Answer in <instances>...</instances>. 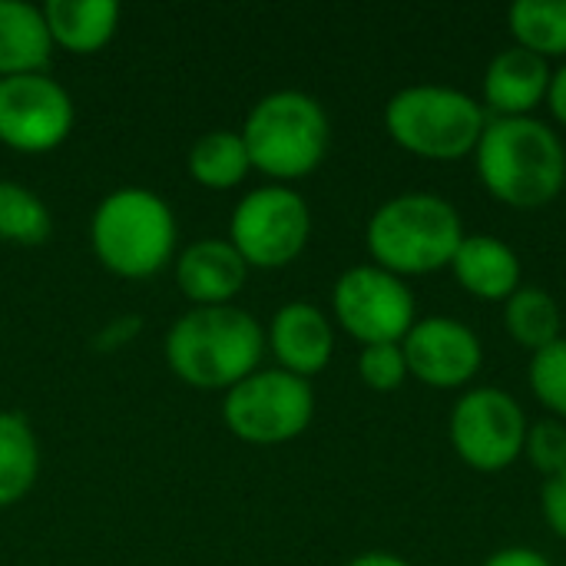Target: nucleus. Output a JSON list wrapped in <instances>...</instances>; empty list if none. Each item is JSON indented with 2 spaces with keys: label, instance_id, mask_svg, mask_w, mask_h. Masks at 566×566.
I'll list each match as a JSON object with an SVG mask.
<instances>
[{
  "label": "nucleus",
  "instance_id": "obj_22",
  "mask_svg": "<svg viewBox=\"0 0 566 566\" xmlns=\"http://www.w3.org/2000/svg\"><path fill=\"white\" fill-rule=\"evenodd\" d=\"M507 30L517 46L551 60H566V0H517L507 10Z\"/></svg>",
  "mask_w": 566,
  "mask_h": 566
},
{
  "label": "nucleus",
  "instance_id": "obj_25",
  "mask_svg": "<svg viewBox=\"0 0 566 566\" xmlns=\"http://www.w3.org/2000/svg\"><path fill=\"white\" fill-rule=\"evenodd\" d=\"M524 458L531 461V468L551 481L566 471V424L557 418H544L534 421L527 428V441H524Z\"/></svg>",
  "mask_w": 566,
  "mask_h": 566
},
{
  "label": "nucleus",
  "instance_id": "obj_10",
  "mask_svg": "<svg viewBox=\"0 0 566 566\" xmlns=\"http://www.w3.org/2000/svg\"><path fill=\"white\" fill-rule=\"evenodd\" d=\"M332 315L361 348L401 345L418 322V302L405 279L378 265H352L332 289Z\"/></svg>",
  "mask_w": 566,
  "mask_h": 566
},
{
  "label": "nucleus",
  "instance_id": "obj_15",
  "mask_svg": "<svg viewBox=\"0 0 566 566\" xmlns=\"http://www.w3.org/2000/svg\"><path fill=\"white\" fill-rule=\"evenodd\" d=\"M176 285L192 302L202 305H232L245 289L249 265L229 239H196L176 255Z\"/></svg>",
  "mask_w": 566,
  "mask_h": 566
},
{
  "label": "nucleus",
  "instance_id": "obj_19",
  "mask_svg": "<svg viewBox=\"0 0 566 566\" xmlns=\"http://www.w3.org/2000/svg\"><path fill=\"white\" fill-rule=\"evenodd\" d=\"M189 176L216 192H229L252 172V159L239 129H209L189 149Z\"/></svg>",
  "mask_w": 566,
  "mask_h": 566
},
{
  "label": "nucleus",
  "instance_id": "obj_8",
  "mask_svg": "<svg viewBox=\"0 0 566 566\" xmlns=\"http://www.w3.org/2000/svg\"><path fill=\"white\" fill-rule=\"evenodd\" d=\"M527 428L531 421L521 401L497 385L468 388L448 418V438L458 461L478 474H501L514 468L524 458Z\"/></svg>",
  "mask_w": 566,
  "mask_h": 566
},
{
  "label": "nucleus",
  "instance_id": "obj_17",
  "mask_svg": "<svg viewBox=\"0 0 566 566\" xmlns=\"http://www.w3.org/2000/svg\"><path fill=\"white\" fill-rule=\"evenodd\" d=\"M40 10L53 46H63L70 53L103 50L123 17L116 0H46Z\"/></svg>",
  "mask_w": 566,
  "mask_h": 566
},
{
  "label": "nucleus",
  "instance_id": "obj_13",
  "mask_svg": "<svg viewBox=\"0 0 566 566\" xmlns=\"http://www.w3.org/2000/svg\"><path fill=\"white\" fill-rule=\"evenodd\" d=\"M551 80H554V66L544 56L511 43L501 53H494V60L484 70L481 106L494 119L534 116L537 106L547 103Z\"/></svg>",
  "mask_w": 566,
  "mask_h": 566
},
{
  "label": "nucleus",
  "instance_id": "obj_6",
  "mask_svg": "<svg viewBox=\"0 0 566 566\" xmlns=\"http://www.w3.org/2000/svg\"><path fill=\"white\" fill-rule=\"evenodd\" d=\"M488 119L478 96L441 83L401 86L385 103V129L395 146L428 163H461L474 156Z\"/></svg>",
  "mask_w": 566,
  "mask_h": 566
},
{
  "label": "nucleus",
  "instance_id": "obj_9",
  "mask_svg": "<svg viewBox=\"0 0 566 566\" xmlns=\"http://www.w3.org/2000/svg\"><path fill=\"white\" fill-rule=\"evenodd\" d=\"M226 239L249 269H285L312 239V209L292 186H259L235 202Z\"/></svg>",
  "mask_w": 566,
  "mask_h": 566
},
{
  "label": "nucleus",
  "instance_id": "obj_12",
  "mask_svg": "<svg viewBox=\"0 0 566 566\" xmlns=\"http://www.w3.org/2000/svg\"><path fill=\"white\" fill-rule=\"evenodd\" d=\"M401 352L408 361V375L438 391L468 388L484 365V345L478 332L451 315L418 318L405 335Z\"/></svg>",
  "mask_w": 566,
  "mask_h": 566
},
{
  "label": "nucleus",
  "instance_id": "obj_7",
  "mask_svg": "<svg viewBox=\"0 0 566 566\" xmlns=\"http://www.w3.org/2000/svg\"><path fill=\"white\" fill-rule=\"evenodd\" d=\"M315 418L312 381L282 368H259L222 398L226 428L245 444H285L308 431Z\"/></svg>",
  "mask_w": 566,
  "mask_h": 566
},
{
  "label": "nucleus",
  "instance_id": "obj_24",
  "mask_svg": "<svg viewBox=\"0 0 566 566\" xmlns=\"http://www.w3.org/2000/svg\"><path fill=\"white\" fill-rule=\"evenodd\" d=\"M527 385L537 405L566 424V335L547 345L544 352L531 355Z\"/></svg>",
  "mask_w": 566,
  "mask_h": 566
},
{
  "label": "nucleus",
  "instance_id": "obj_16",
  "mask_svg": "<svg viewBox=\"0 0 566 566\" xmlns=\"http://www.w3.org/2000/svg\"><path fill=\"white\" fill-rule=\"evenodd\" d=\"M451 275L471 298L494 305H504L524 285L521 255L504 239L488 232L464 235L451 259Z\"/></svg>",
  "mask_w": 566,
  "mask_h": 566
},
{
  "label": "nucleus",
  "instance_id": "obj_20",
  "mask_svg": "<svg viewBox=\"0 0 566 566\" xmlns=\"http://www.w3.org/2000/svg\"><path fill=\"white\" fill-rule=\"evenodd\" d=\"M504 332L514 345L537 355L564 338V315L557 298L541 285H521L504 302Z\"/></svg>",
  "mask_w": 566,
  "mask_h": 566
},
{
  "label": "nucleus",
  "instance_id": "obj_5",
  "mask_svg": "<svg viewBox=\"0 0 566 566\" xmlns=\"http://www.w3.org/2000/svg\"><path fill=\"white\" fill-rule=\"evenodd\" d=\"M239 133L245 139L252 169L275 182L312 176L332 146V119L325 106L305 90L265 93L249 109Z\"/></svg>",
  "mask_w": 566,
  "mask_h": 566
},
{
  "label": "nucleus",
  "instance_id": "obj_30",
  "mask_svg": "<svg viewBox=\"0 0 566 566\" xmlns=\"http://www.w3.org/2000/svg\"><path fill=\"white\" fill-rule=\"evenodd\" d=\"M547 106L554 113V119L566 129V60L554 70V80H551V93H547Z\"/></svg>",
  "mask_w": 566,
  "mask_h": 566
},
{
  "label": "nucleus",
  "instance_id": "obj_23",
  "mask_svg": "<svg viewBox=\"0 0 566 566\" xmlns=\"http://www.w3.org/2000/svg\"><path fill=\"white\" fill-rule=\"evenodd\" d=\"M50 232L53 216L46 202L33 189L13 179H0V239L13 245H43Z\"/></svg>",
  "mask_w": 566,
  "mask_h": 566
},
{
  "label": "nucleus",
  "instance_id": "obj_2",
  "mask_svg": "<svg viewBox=\"0 0 566 566\" xmlns=\"http://www.w3.org/2000/svg\"><path fill=\"white\" fill-rule=\"evenodd\" d=\"M265 328L239 305H202L179 315L166 332V365L202 391H229L262 368Z\"/></svg>",
  "mask_w": 566,
  "mask_h": 566
},
{
  "label": "nucleus",
  "instance_id": "obj_1",
  "mask_svg": "<svg viewBox=\"0 0 566 566\" xmlns=\"http://www.w3.org/2000/svg\"><path fill=\"white\" fill-rule=\"evenodd\" d=\"M474 172L501 206L537 212L564 192L566 146L560 133L537 116H491L474 149Z\"/></svg>",
  "mask_w": 566,
  "mask_h": 566
},
{
  "label": "nucleus",
  "instance_id": "obj_4",
  "mask_svg": "<svg viewBox=\"0 0 566 566\" xmlns=\"http://www.w3.org/2000/svg\"><path fill=\"white\" fill-rule=\"evenodd\" d=\"M176 212L143 186L106 192L90 216V245L99 265L119 279H153L176 255Z\"/></svg>",
  "mask_w": 566,
  "mask_h": 566
},
{
  "label": "nucleus",
  "instance_id": "obj_21",
  "mask_svg": "<svg viewBox=\"0 0 566 566\" xmlns=\"http://www.w3.org/2000/svg\"><path fill=\"white\" fill-rule=\"evenodd\" d=\"M40 474V444L20 411L0 408V507H13L30 494Z\"/></svg>",
  "mask_w": 566,
  "mask_h": 566
},
{
  "label": "nucleus",
  "instance_id": "obj_28",
  "mask_svg": "<svg viewBox=\"0 0 566 566\" xmlns=\"http://www.w3.org/2000/svg\"><path fill=\"white\" fill-rule=\"evenodd\" d=\"M139 328H143V318H139V315H119V318H113V322L99 332L96 348H106V352L123 348V345H129V342L139 335Z\"/></svg>",
  "mask_w": 566,
  "mask_h": 566
},
{
  "label": "nucleus",
  "instance_id": "obj_14",
  "mask_svg": "<svg viewBox=\"0 0 566 566\" xmlns=\"http://www.w3.org/2000/svg\"><path fill=\"white\" fill-rule=\"evenodd\" d=\"M265 345L282 371L312 381L335 355V325L312 302H285L269 322Z\"/></svg>",
  "mask_w": 566,
  "mask_h": 566
},
{
  "label": "nucleus",
  "instance_id": "obj_11",
  "mask_svg": "<svg viewBox=\"0 0 566 566\" xmlns=\"http://www.w3.org/2000/svg\"><path fill=\"white\" fill-rule=\"evenodd\" d=\"M76 106L63 83L46 73L0 80V143L17 153H50L73 133Z\"/></svg>",
  "mask_w": 566,
  "mask_h": 566
},
{
  "label": "nucleus",
  "instance_id": "obj_3",
  "mask_svg": "<svg viewBox=\"0 0 566 566\" xmlns=\"http://www.w3.org/2000/svg\"><path fill=\"white\" fill-rule=\"evenodd\" d=\"M461 212L438 192H401L385 199L365 229L371 265L398 279H424L451 269L464 242Z\"/></svg>",
  "mask_w": 566,
  "mask_h": 566
},
{
  "label": "nucleus",
  "instance_id": "obj_29",
  "mask_svg": "<svg viewBox=\"0 0 566 566\" xmlns=\"http://www.w3.org/2000/svg\"><path fill=\"white\" fill-rule=\"evenodd\" d=\"M481 566H554L551 557H544L537 547H504L491 554Z\"/></svg>",
  "mask_w": 566,
  "mask_h": 566
},
{
  "label": "nucleus",
  "instance_id": "obj_31",
  "mask_svg": "<svg viewBox=\"0 0 566 566\" xmlns=\"http://www.w3.org/2000/svg\"><path fill=\"white\" fill-rule=\"evenodd\" d=\"M345 566H411L405 557L391 554V551H365L358 557H352Z\"/></svg>",
  "mask_w": 566,
  "mask_h": 566
},
{
  "label": "nucleus",
  "instance_id": "obj_18",
  "mask_svg": "<svg viewBox=\"0 0 566 566\" xmlns=\"http://www.w3.org/2000/svg\"><path fill=\"white\" fill-rule=\"evenodd\" d=\"M53 40L43 10L27 0H0V80L20 73H43Z\"/></svg>",
  "mask_w": 566,
  "mask_h": 566
},
{
  "label": "nucleus",
  "instance_id": "obj_26",
  "mask_svg": "<svg viewBox=\"0 0 566 566\" xmlns=\"http://www.w3.org/2000/svg\"><path fill=\"white\" fill-rule=\"evenodd\" d=\"M358 378L378 395L398 391L411 378L401 345H365L358 352Z\"/></svg>",
  "mask_w": 566,
  "mask_h": 566
},
{
  "label": "nucleus",
  "instance_id": "obj_27",
  "mask_svg": "<svg viewBox=\"0 0 566 566\" xmlns=\"http://www.w3.org/2000/svg\"><path fill=\"white\" fill-rule=\"evenodd\" d=\"M541 514L547 521V527L554 531V537H560L566 544V471L544 481L541 488Z\"/></svg>",
  "mask_w": 566,
  "mask_h": 566
}]
</instances>
